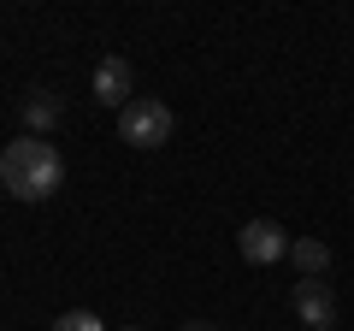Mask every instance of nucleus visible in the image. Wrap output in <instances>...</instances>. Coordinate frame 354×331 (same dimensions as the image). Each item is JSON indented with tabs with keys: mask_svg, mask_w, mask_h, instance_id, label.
Here are the masks:
<instances>
[{
	"mask_svg": "<svg viewBox=\"0 0 354 331\" xmlns=\"http://www.w3.org/2000/svg\"><path fill=\"white\" fill-rule=\"evenodd\" d=\"M53 331H106V325H101L95 314H88V307H71V314H59V319H53Z\"/></svg>",
	"mask_w": 354,
	"mask_h": 331,
	"instance_id": "obj_8",
	"label": "nucleus"
},
{
	"mask_svg": "<svg viewBox=\"0 0 354 331\" xmlns=\"http://www.w3.org/2000/svg\"><path fill=\"white\" fill-rule=\"evenodd\" d=\"M290 231L278 225V219H248V225L236 231V249L242 260H254V267H272V260H290Z\"/></svg>",
	"mask_w": 354,
	"mask_h": 331,
	"instance_id": "obj_3",
	"label": "nucleus"
},
{
	"mask_svg": "<svg viewBox=\"0 0 354 331\" xmlns=\"http://www.w3.org/2000/svg\"><path fill=\"white\" fill-rule=\"evenodd\" d=\"M290 302H295V319H301L307 331H330V325H337V296H330V284L301 278L290 290Z\"/></svg>",
	"mask_w": 354,
	"mask_h": 331,
	"instance_id": "obj_4",
	"label": "nucleus"
},
{
	"mask_svg": "<svg viewBox=\"0 0 354 331\" xmlns=\"http://www.w3.org/2000/svg\"><path fill=\"white\" fill-rule=\"evenodd\" d=\"M130 331H136V325H130Z\"/></svg>",
	"mask_w": 354,
	"mask_h": 331,
	"instance_id": "obj_10",
	"label": "nucleus"
},
{
	"mask_svg": "<svg viewBox=\"0 0 354 331\" xmlns=\"http://www.w3.org/2000/svg\"><path fill=\"white\" fill-rule=\"evenodd\" d=\"M130 83H136V77H130V60H101L95 65V101L101 107H118V113H124V107L136 101Z\"/></svg>",
	"mask_w": 354,
	"mask_h": 331,
	"instance_id": "obj_5",
	"label": "nucleus"
},
{
	"mask_svg": "<svg viewBox=\"0 0 354 331\" xmlns=\"http://www.w3.org/2000/svg\"><path fill=\"white\" fill-rule=\"evenodd\" d=\"M65 118V101L53 89H30V101H24V125H30V136H41V130H53Z\"/></svg>",
	"mask_w": 354,
	"mask_h": 331,
	"instance_id": "obj_6",
	"label": "nucleus"
},
{
	"mask_svg": "<svg viewBox=\"0 0 354 331\" xmlns=\"http://www.w3.org/2000/svg\"><path fill=\"white\" fill-rule=\"evenodd\" d=\"M177 331H213V325H207V319H189V325H177Z\"/></svg>",
	"mask_w": 354,
	"mask_h": 331,
	"instance_id": "obj_9",
	"label": "nucleus"
},
{
	"mask_svg": "<svg viewBox=\"0 0 354 331\" xmlns=\"http://www.w3.org/2000/svg\"><path fill=\"white\" fill-rule=\"evenodd\" d=\"M0 184H6L18 202H48V195L65 184V160H59V148L24 130L18 142H6V148H0Z\"/></svg>",
	"mask_w": 354,
	"mask_h": 331,
	"instance_id": "obj_1",
	"label": "nucleus"
},
{
	"mask_svg": "<svg viewBox=\"0 0 354 331\" xmlns=\"http://www.w3.org/2000/svg\"><path fill=\"white\" fill-rule=\"evenodd\" d=\"M171 107L165 101H153V95H136V101L118 113V136L130 142V148H165L171 142Z\"/></svg>",
	"mask_w": 354,
	"mask_h": 331,
	"instance_id": "obj_2",
	"label": "nucleus"
},
{
	"mask_svg": "<svg viewBox=\"0 0 354 331\" xmlns=\"http://www.w3.org/2000/svg\"><path fill=\"white\" fill-rule=\"evenodd\" d=\"M290 260L307 272V278H325V267H330V249H325L319 237H295V242H290Z\"/></svg>",
	"mask_w": 354,
	"mask_h": 331,
	"instance_id": "obj_7",
	"label": "nucleus"
}]
</instances>
